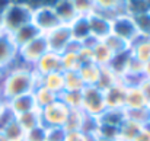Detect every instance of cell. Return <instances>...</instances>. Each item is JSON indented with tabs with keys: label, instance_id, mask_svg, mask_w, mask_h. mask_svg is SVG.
I'll list each match as a JSON object with an SVG mask.
<instances>
[{
	"label": "cell",
	"instance_id": "d6986e66",
	"mask_svg": "<svg viewBox=\"0 0 150 141\" xmlns=\"http://www.w3.org/2000/svg\"><path fill=\"white\" fill-rule=\"evenodd\" d=\"M142 128L143 127L140 124L125 116V119L118 127V141H134V138L142 131Z\"/></svg>",
	"mask_w": 150,
	"mask_h": 141
},
{
	"label": "cell",
	"instance_id": "8d00e7d4",
	"mask_svg": "<svg viewBox=\"0 0 150 141\" xmlns=\"http://www.w3.org/2000/svg\"><path fill=\"white\" fill-rule=\"evenodd\" d=\"M15 119H16L15 114H13L12 109L7 106V103L3 102L1 106H0V133H1L10 122H13Z\"/></svg>",
	"mask_w": 150,
	"mask_h": 141
},
{
	"label": "cell",
	"instance_id": "603a6c76",
	"mask_svg": "<svg viewBox=\"0 0 150 141\" xmlns=\"http://www.w3.org/2000/svg\"><path fill=\"white\" fill-rule=\"evenodd\" d=\"M86 114L82 111V109H74V111H70L69 116H67V121L64 124V131L66 133H74V131H82L83 130V125H85V121H86Z\"/></svg>",
	"mask_w": 150,
	"mask_h": 141
},
{
	"label": "cell",
	"instance_id": "f1b7e54d",
	"mask_svg": "<svg viewBox=\"0 0 150 141\" xmlns=\"http://www.w3.org/2000/svg\"><path fill=\"white\" fill-rule=\"evenodd\" d=\"M118 80H120V77L117 76V73H115L109 66L100 67V74H99V80H98V83H96V87H98L99 90H102V92H105V90H108L109 87H112Z\"/></svg>",
	"mask_w": 150,
	"mask_h": 141
},
{
	"label": "cell",
	"instance_id": "7c38bea8",
	"mask_svg": "<svg viewBox=\"0 0 150 141\" xmlns=\"http://www.w3.org/2000/svg\"><path fill=\"white\" fill-rule=\"evenodd\" d=\"M125 90H127V86L124 85L122 80H118L112 87L105 90L103 96H105L106 109H124Z\"/></svg>",
	"mask_w": 150,
	"mask_h": 141
},
{
	"label": "cell",
	"instance_id": "1f68e13d",
	"mask_svg": "<svg viewBox=\"0 0 150 141\" xmlns=\"http://www.w3.org/2000/svg\"><path fill=\"white\" fill-rule=\"evenodd\" d=\"M133 20L136 23L139 35L144 37V38H150V10L139 13V15H134Z\"/></svg>",
	"mask_w": 150,
	"mask_h": 141
},
{
	"label": "cell",
	"instance_id": "3957f363",
	"mask_svg": "<svg viewBox=\"0 0 150 141\" xmlns=\"http://www.w3.org/2000/svg\"><path fill=\"white\" fill-rule=\"evenodd\" d=\"M82 111L92 118H99L106 111L103 92L96 86H86L82 90Z\"/></svg>",
	"mask_w": 150,
	"mask_h": 141
},
{
	"label": "cell",
	"instance_id": "b9f144b4",
	"mask_svg": "<svg viewBox=\"0 0 150 141\" xmlns=\"http://www.w3.org/2000/svg\"><path fill=\"white\" fill-rule=\"evenodd\" d=\"M64 141H92V135H88V134H85L83 131L66 133Z\"/></svg>",
	"mask_w": 150,
	"mask_h": 141
},
{
	"label": "cell",
	"instance_id": "f546056e",
	"mask_svg": "<svg viewBox=\"0 0 150 141\" xmlns=\"http://www.w3.org/2000/svg\"><path fill=\"white\" fill-rule=\"evenodd\" d=\"M60 61H61V71H79V68L82 66L77 52H73V51L61 52Z\"/></svg>",
	"mask_w": 150,
	"mask_h": 141
},
{
	"label": "cell",
	"instance_id": "ba28073f",
	"mask_svg": "<svg viewBox=\"0 0 150 141\" xmlns=\"http://www.w3.org/2000/svg\"><path fill=\"white\" fill-rule=\"evenodd\" d=\"M47 38V44H48V49L52 52L61 54L66 51L67 45L71 42L73 35H71V29L70 25L61 23L60 26H57L55 29H52L51 32L45 34Z\"/></svg>",
	"mask_w": 150,
	"mask_h": 141
},
{
	"label": "cell",
	"instance_id": "7dc6e473",
	"mask_svg": "<svg viewBox=\"0 0 150 141\" xmlns=\"http://www.w3.org/2000/svg\"><path fill=\"white\" fill-rule=\"evenodd\" d=\"M92 141H117V140H109V138H103L99 135H92Z\"/></svg>",
	"mask_w": 150,
	"mask_h": 141
},
{
	"label": "cell",
	"instance_id": "f35d334b",
	"mask_svg": "<svg viewBox=\"0 0 150 141\" xmlns=\"http://www.w3.org/2000/svg\"><path fill=\"white\" fill-rule=\"evenodd\" d=\"M45 133H47V128L40 125L37 128L26 131L23 141H45Z\"/></svg>",
	"mask_w": 150,
	"mask_h": 141
},
{
	"label": "cell",
	"instance_id": "ac0fdd59",
	"mask_svg": "<svg viewBox=\"0 0 150 141\" xmlns=\"http://www.w3.org/2000/svg\"><path fill=\"white\" fill-rule=\"evenodd\" d=\"M38 83L42 85L44 87H47L48 90H51L52 93H55L57 96L64 92V77H63V71H54L50 73L47 76L38 77Z\"/></svg>",
	"mask_w": 150,
	"mask_h": 141
},
{
	"label": "cell",
	"instance_id": "60d3db41",
	"mask_svg": "<svg viewBox=\"0 0 150 141\" xmlns=\"http://www.w3.org/2000/svg\"><path fill=\"white\" fill-rule=\"evenodd\" d=\"M77 55H79V60L82 64H88V63H93V49L92 47H88V45H83L80 49L77 51Z\"/></svg>",
	"mask_w": 150,
	"mask_h": 141
},
{
	"label": "cell",
	"instance_id": "8fae6325",
	"mask_svg": "<svg viewBox=\"0 0 150 141\" xmlns=\"http://www.w3.org/2000/svg\"><path fill=\"white\" fill-rule=\"evenodd\" d=\"M32 70L35 71V74H37L38 77L47 76V74L54 73V71H61L60 54L52 52V51L45 52V54L32 66Z\"/></svg>",
	"mask_w": 150,
	"mask_h": 141
},
{
	"label": "cell",
	"instance_id": "44dd1931",
	"mask_svg": "<svg viewBox=\"0 0 150 141\" xmlns=\"http://www.w3.org/2000/svg\"><path fill=\"white\" fill-rule=\"evenodd\" d=\"M79 74H80L85 86H96V83L99 80L100 67L95 63L82 64L80 68H79Z\"/></svg>",
	"mask_w": 150,
	"mask_h": 141
},
{
	"label": "cell",
	"instance_id": "d590c367",
	"mask_svg": "<svg viewBox=\"0 0 150 141\" xmlns=\"http://www.w3.org/2000/svg\"><path fill=\"white\" fill-rule=\"evenodd\" d=\"M77 16H88L96 10L95 0H70Z\"/></svg>",
	"mask_w": 150,
	"mask_h": 141
},
{
	"label": "cell",
	"instance_id": "52a82bcc",
	"mask_svg": "<svg viewBox=\"0 0 150 141\" xmlns=\"http://www.w3.org/2000/svg\"><path fill=\"white\" fill-rule=\"evenodd\" d=\"M111 34L125 39L128 44H131L137 37H140L137 32L136 23L133 20V16H130L127 13L120 15L111 20Z\"/></svg>",
	"mask_w": 150,
	"mask_h": 141
},
{
	"label": "cell",
	"instance_id": "83f0119b",
	"mask_svg": "<svg viewBox=\"0 0 150 141\" xmlns=\"http://www.w3.org/2000/svg\"><path fill=\"white\" fill-rule=\"evenodd\" d=\"M125 119V111L124 109H106L99 118V124L111 125V127H120L121 122Z\"/></svg>",
	"mask_w": 150,
	"mask_h": 141
},
{
	"label": "cell",
	"instance_id": "ffe728a7",
	"mask_svg": "<svg viewBox=\"0 0 150 141\" xmlns=\"http://www.w3.org/2000/svg\"><path fill=\"white\" fill-rule=\"evenodd\" d=\"M16 122L22 127V130L26 133L32 128H37L40 125H42L41 122V111L40 109H34L25 114H21L16 116Z\"/></svg>",
	"mask_w": 150,
	"mask_h": 141
},
{
	"label": "cell",
	"instance_id": "7a4b0ae2",
	"mask_svg": "<svg viewBox=\"0 0 150 141\" xmlns=\"http://www.w3.org/2000/svg\"><path fill=\"white\" fill-rule=\"evenodd\" d=\"M32 12L34 9L23 1H12L3 10L4 19V32L12 34L16 29L28 25L32 22Z\"/></svg>",
	"mask_w": 150,
	"mask_h": 141
},
{
	"label": "cell",
	"instance_id": "bcb514c9",
	"mask_svg": "<svg viewBox=\"0 0 150 141\" xmlns=\"http://www.w3.org/2000/svg\"><path fill=\"white\" fill-rule=\"evenodd\" d=\"M4 32V19H3V12L0 10V34Z\"/></svg>",
	"mask_w": 150,
	"mask_h": 141
},
{
	"label": "cell",
	"instance_id": "d4e9b609",
	"mask_svg": "<svg viewBox=\"0 0 150 141\" xmlns=\"http://www.w3.org/2000/svg\"><path fill=\"white\" fill-rule=\"evenodd\" d=\"M54 10L57 12L61 23H66V25H70L77 18V13L74 12L70 0H58L57 4L54 6Z\"/></svg>",
	"mask_w": 150,
	"mask_h": 141
},
{
	"label": "cell",
	"instance_id": "9a60e30c",
	"mask_svg": "<svg viewBox=\"0 0 150 141\" xmlns=\"http://www.w3.org/2000/svg\"><path fill=\"white\" fill-rule=\"evenodd\" d=\"M40 35H41V32L37 29V26L32 22L25 25V26H22V28H19V29H16L15 32L10 34L12 41L15 42V45L18 47V49L21 47H23V45H26L28 42H31L32 39H35Z\"/></svg>",
	"mask_w": 150,
	"mask_h": 141
},
{
	"label": "cell",
	"instance_id": "6da1fadb",
	"mask_svg": "<svg viewBox=\"0 0 150 141\" xmlns=\"http://www.w3.org/2000/svg\"><path fill=\"white\" fill-rule=\"evenodd\" d=\"M37 85L38 76L32 67L23 66L18 61L13 67L4 70L0 77V100L9 102L21 94L32 93Z\"/></svg>",
	"mask_w": 150,
	"mask_h": 141
},
{
	"label": "cell",
	"instance_id": "5b68a950",
	"mask_svg": "<svg viewBox=\"0 0 150 141\" xmlns=\"http://www.w3.org/2000/svg\"><path fill=\"white\" fill-rule=\"evenodd\" d=\"M41 111V122L42 127L52 128V127H64L67 116L70 114V109L60 100L57 99L51 105L40 109Z\"/></svg>",
	"mask_w": 150,
	"mask_h": 141
},
{
	"label": "cell",
	"instance_id": "836d02e7",
	"mask_svg": "<svg viewBox=\"0 0 150 141\" xmlns=\"http://www.w3.org/2000/svg\"><path fill=\"white\" fill-rule=\"evenodd\" d=\"M1 134L4 135V138L7 141H23L25 138V131L22 130V127L16 122V119L13 122H10L3 131Z\"/></svg>",
	"mask_w": 150,
	"mask_h": 141
},
{
	"label": "cell",
	"instance_id": "8992f818",
	"mask_svg": "<svg viewBox=\"0 0 150 141\" xmlns=\"http://www.w3.org/2000/svg\"><path fill=\"white\" fill-rule=\"evenodd\" d=\"M32 23L37 26V29L41 34H48L52 29H55L57 26L61 25V20L57 15V12L54 10V7L50 6H40L37 9H34L32 12Z\"/></svg>",
	"mask_w": 150,
	"mask_h": 141
},
{
	"label": "cell",
	"instance_id": "e0dca14e",
	"mask_svg": "<svg viewBox=\"0 0 150 141\" xmlns=\"http://www.w3.org/2000/svg\"><path fill=\"white\" fill-rule=\"evenodd\" d=\"M130 54L140 63H147L150 60V38L137 37L130 44Z\"/></svg>",
	"mask_w": 150,
	"mask_h": 141
},
{
	"label": "cell",
	"instance_id": "f907efd6",
	"mask_svg": "<svg viewBox=\"0 0 150 141\" xmlns=\"http://www.w3.org/2000/svg\"><path fill=\"white\" fill-rule=\"evenodd\" d=\"M125 1H128V0H125Z\"/></svg>",
	"mask_w": 150,
	"mask_h": 141
},
{
	"label": "cell",
	"instance_id": "30bf717a",
	"mask_svg": "<svg viewBox=\"0 0 150 141\" xmlns=\"http://www.w3.org/2000/svg\"><path fill=\"white\" fill-rule=\"evenodd\" d=\"M88 26H89V35L98 41L105 39L111 34V20L105 16H102L98 12H93L86 16Z\"/></svg>",
	"mask_w": 150,
	"mask_h": 141
},
{
	"label": "cell",
	"instance_id": "e575fe53",
	"mask_svg": "<svg viewBox=\"0 0 150 141\" xmlns=\"http://www.w3.org/2000/svg\"><path fill=\"white\" fill-rule=\"evenodd\" d=\"M125 116L133 119L134 122L140 124L142 127H146L150 124V109L142 108V109H133V111H125Z\"/></svg>",
	"mask_w": 150,
	"mask_h": 141
},
{
	"label": "cell",
	"instance_id": "4316f807",
	"mask_svg": "<svg viewBox=\"0 0 150 141\" xmlns=\"http://www.w3.org/2000/svg\"><path fill=\"white\" fill-rule=\"evenodd\" d=\"M63 77L66 92H82L86 87L79 71H63Z\"/></svg>",
	"mask_w": 150,
	"mask_h": 141
},
{
	"label": "cell",
	"instance_id": "5bb4252c",
	"mask_svg": "<svg viewBox=\"0 0 150 141\" xmlns=\"http://www.w3.org/2000/svg\"><path fill=\"white\" fill-rule=\"evenodd\" d=\"M147 106H149V102L139 86H127L124 111L142 109V108H147Z\"/></svg>",
	"mask_w": 150,
	"mask_h": 141
},
{
	"label": "cell",
	"instance_id": "681fc988",
	"mask_svg": "<svg viewBox=\"0 0 150 141\" xmlns=\"http://www.w3.org/2000/svg\"><path fill=\"white\" fill-rule=\"evenodd\" d=\"M149 109H150V103H149Z\"/></svg>",
	"mask_w": 150,
	"mask_h": 141
},
{
	"label": "cell",
	"instance_id": "74e56055",
	"mask_svg": "<svg viewBox=\"0 0 150 141\" xmlns=\"http://www.w3.org/2000/svg\"><path fill=\"white\" fill-rule=\"evenodd\" d=\"M99 122V121H98ZM95 135H99L103 138H109V140H117L118 141V128L117 127H111V125H105L99 124L98 125V131Z\"/></svg>",
	"mask_w": 150,
	"mask_h": 141
},
{
	"label": "cell",
	"instance_id": "4dcf8cb0",
	"mask_svg": "<svg viewBox=\"0 0 150 141\" xmlns=\"http://www.w3.org/2000/svg\"><path fill=\"white\" fill-rule=\"evenodd\" d=\"M102 41H103V44H105L106 47L114 52V55L130 51V44H128L125 39H122V38L114 35V34H109V35H108L105 39H102Z\"/></svg>",
	"mask_w": 150,
	"mask_h": 141
},
{
	"label": "cell",
	"instance_id": "f6af8a7d",
	"mask_svg": "<svg viewBox=\"0 0 150 141\" xmlns=\"http://www.w3.org/2000/svg\"><path fill=\"white\" fill-rule=\"evenodd\" d=\"M143 76L146 79H150V60L147 63H144V67H143Z\"/></svg>",
	"mask_w": 150,
	"mask_h": 141
},
{
	"label": "cell",
	"instance_id": "277c9868",
	"mask_svg": "<svg viewBox=\"0 0 150 141\" xmlns=\"http://www.w3.org/2000/svg\"><path fill=\"white\" fill-rule=\"evenodd\" d=\"M50 49H48V44H47V38L44 34H41L40 37H37L35 39H32L31 42H28L26 45L18 49V61L23 66L32 67Z\"/></svg>",
	"mask_w": 150,
	"mask_h": 141
},
{
	"label": "cell",
	"instance_id": "c3c4849f",
	"mask_svg": "<svg viewBox=\"0 0 150 141\" xmlns=\"http://www.w3.org/2000/svg\"><path fill=\"white\" fill-rule=\"evenodd\" d=\"M1 74H3V70H0V77H1Z\"/></svg>",
	"mask_w": 150,
	"mask_h": 141
},
{
	"label": "cell",
	"instance_id": "7bdbcfd3",
	"mask_svg": "<svg viewBox=\"0 0 150 141\" xmlns=\"http://www.w3.org/2000/svg\"><path fill=\"white\" fill-rule=\"evenodd\" d=\"M139 87L142 89V92L143 94L146 96V99H147V102L150 103V79H143L140 83H139Z\"/></svg>",
	"mask_w": 150,
	"mask_h": 141
},
{
	"label": "cell",
	"instance_id": "ee69618b",
	"mask_svg": "<svg viewBox=\"0 0 150 141\" xmlns=\"http://www.w3.org/2000/svg\"><path fill=\"white\" fill-rule=\"evenodd\" d=\"M134 141H150V124L142 128V131L134 138Z\"/></svg>",
	"mask_w": 150,
	"mask_h": 141
},
{
	"label": "cell",
	"instance_id": "7402d4cb",
	"mask_svg": "<svg viewBox=\"0 0 150 141\" xmlns=\"http://www.w3.org/2000/svg\"><path fill=\"white\" fill-rule=\"evenodd\" d=\"M32 96H34V100H35V105H37L38 109H42V108L48 106V105H51L52 102H55L58 99L57 94L52 93L51 90H48L47 87H44L40 83L32 90Z\"/></svg>",
	"mask_w": 150,
	"mask_h": 141
},
{
	"label": "cell",
	"instance_id": "9c48e42d",
	"mask_svg": "<svg viewBox=\"0 0 150 141\" xmlns=\"http://www.w3.org/2000/svg\"><path fill=\"white\" fill-rule=\"evenodd\" d=\"M18 63V47L12 41L10 34H0V70H7Z\"/></svg>",
	"mask_w": 150,
	"mask_h": 141
},
{
	"label": "cell",
	"instance_id": "2e32d148",
	"mask_svg": "<svg viewBox=\"0 0 150 141\" xmlns=\"http://www.w3.org/2000/svg\"><path fill=\"white\" fill-rule=\"evenodd\" d=\"M7 106L12 109V112L15 114V116L21 115V114H25V112H29V111H34V109H38L37 105H35V100H34V96L32 93H26V94H21L18 97H13L10 99L9 102H6Z\"/></svg>",
	"mask_w": 150,
	"mask_h": 141
},
{
	"label": "cell",
	"instance_id": "d6a6232c",
	"mask_svg": "<svg viewBox=\"0 0 150 141\" xmlns=\"http://www.w3.org/2000/svg\"><path fill=\"white\" fill-rule=\"evenodd\" d=\"M58 99L70 109H82V92H63L58 96Z\"/></svg>",
	"mask_w": 150,
	"mask_h": 141
},
{
	"label": "cell",
	"instance_id": "ab89813d",
	"mask_svg": "<svg viewBox=\"0 0 150 141\" xmlns=\"http://www.w3.org/2000/svg\"><path fill=\"white\" fill-rule=\"evenodd\" d=\"M66 137V131L63 127H52L47 128L45 133V141H64Z\"/></svg>",
	"mask_w": 150,
	"mask_h": 141
},
{
	"label": "cell",
	"instance_id": "4fadbf2b",
	"mask_svg": "<svg viewBox=\"0 0 150 141\" xmlns=\"http://www.w3.org/2000/svg\"><path fill=\"white\" fill-rule=\"evenodd\" d=\"M95 12L108 18L109 20L125 13V0H95Z\"/></svg>",
	"mask_w": 150,
	"mask_h": 141
},
{
	"label": "cell",
	"instance_id": "cb8c5ba5",
	"mask_svg": "<svg viewBox=\"0 0 150 141\" xmlns=\"http://www.w3.org/2000/svg\"><path fill=\"white\" fill-rule=\"evenodd\" d=\"M93 63L98 64L99 67H106L111 64L114 58V52L103 44V41H98L93 45Z\"/></svg>",
	"mask_w": 150,
	"mask_h": 141
},
{
	"label": "cell",
	"instance_id": "484cf974",
	"mask_svg": "<svg viewBox=\"0 0 150 141\" xmlns=\"http://www.w3.org/2000/svg\"><path fill=\"white\" fill-rule=\"evenodd\" d=\"M70 29H71V35L73 39L76 41H85L86 38H89V26H88V19L86 16H77L71 23H70Z\"/></svg>",
	"mask_w": 150,
	"mask_h": 141
}]
</instances>
